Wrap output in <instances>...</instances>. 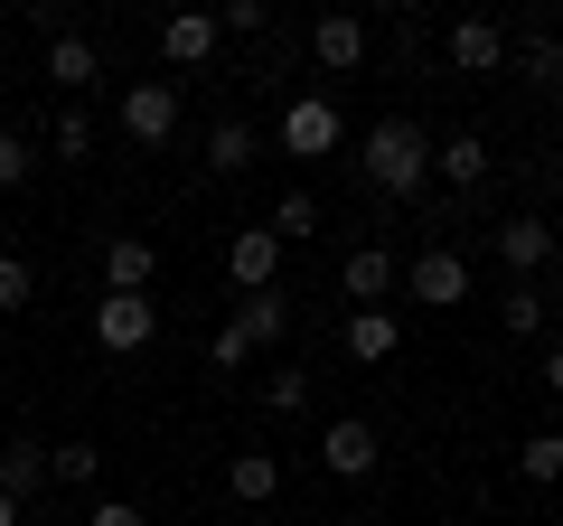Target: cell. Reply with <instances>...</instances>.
<instances>
[{
	"mask_svg": "<svg viewBox=\"0 0 563 526\" xmlns=\"http://www.w3.org/2000/svg\"><path fill=\"white\" fill-rule=\"evenodd\" d=\"M357 169H366V188H376V198L413 207L422 188H432V132H422V122H404V113H385L376 132L357 142Z\"/></svg>",
	"mask_w": 563,
	"mask_h": 526,
	"instance_id": "cell-1",
	"label": "cell"
},
{
	"mask_svg": "<svg viewBox=\"0 0 563 526\" xmlns=\"http://www.w3.org/2000/svg\"><path fill=\"white\" fill-rule=\"evenodd\" d=\"M169 132H179V76H132L122 85V142L169 151Z\"/></svg>",
	"mask_w": 563,
	"mask_h": 526,
	"instance_id": "cell-2",
	"label": "cell"
},
{
	"mask_svg": "<svg viewBox=\"0 0 563 526\" xmlns=\"http://www.w3.org/2000/svg\"><path fill=\"white\" fill-rule=\"evenodd\" d=\"M151 339H161V302L151 292H103L95 302V348L103 358H141Z\"/></svg>",
	"mask_w": 563,
	"mask_h": 526,
	"instance_id": "cell-3",
	"label": "cell"
},
{
	"mask_svg": "<svg viewBox=\"0 0 563 526\" xmlns=\"http://www.w3.org/2000/svg\"><path fill=\"white\" fill-rule=\"evenodd\" d=\"M282 151H291V161H329V151H347L339 103H329V95H291V103H282Z\"/></svg>",
	"mask_w": 563,
	"mask_h": 526,
	"instance_id": "cell-4",
	"label": "cell"
},
{
	"mask_svg": "<svg viewBox=\"0 0 563 526\" xmlns=\"http://www.w3.org/2000/svg\"><path fill=\"white\" fill-rule=\"evenodd\" d=\"M376 461H385V442H376V424H366V414L320 424V470H329V480H366Z\"/></svg>",
	"mask_w": 563,
	"mask_h": 526,
	"instance_id": "cell-5",
	"label": "cell"
},
{
	"mask_svg": "<svg viewBox=\"0 0 563 526\" xmlns=\"http://www.w3.org/2000/svg\"><path fill=\"white\" fill-rule=\"evenodd\" d=\"M404 292H413L422 310H451V302H470V263L451 254V244H422V254L404 263Z\"/></svg>",
	"mask_w": 563,
	"mask_h": 526,
	"instance_id": "cell-6",
	"label": "cell"
},
{
	"mask_svg": "<svg viewBox=\"0 0 563 526\" xmlns=\"http://www.w3.org/2000/svg\"><path fill=\"white\" fill-rule=\"evenodd\" d=\"M225 273H235V292H282V235L273 226H235Z\"/></svg>",
	"mask_w": 563,
	"mask_h": 526,
	"instance_id": "cell-7",
	"label": "cell"
},
{
	"mask_svg": "<svg viewBox=\"0 0 563 526\" xmlns=\"http://www.w3.org/2000/svg\"><path fill=\"white\" fill-rule=\"evenodd\" d=\"M395 283H404V273H395V254H385V244H357V254L339 263V292H347L357 310H385V302H395Z\"/></svg>",
	"mask_w": 563,
	"mask_h": 526,
	"instance_id": "cell-8",
	"label": "cell"
},
{
	"mask_svg": "<svg viewBox=\"0 0 563 526\" xmlns=\"http://www.w3.org/2000/svg\"><path fill=\"white\" fill-rule=\"evenodd\" d=\"M310 57H320L329 76H357V66H366V20H357V10H329V20H310Z\"/></svg>",
	"mask_w": 563,
	"mask_h": 526,
	"instance_id": "cell-9",
	"label": "cell"
},
{
	"mask_svg": "<svg viewBox=\"0 0 563 526\" xmlns=\"http://www.w3.org/2000/svg\"><path fill=\"white\" fill-rule=\"evenodd\" d=\"M498 263L517 273V283H536L544 263H554V226H544V217H507L498 226Z\"/></svg>",
	"mask_w": 563,
	"mask_h": 526,
	"instance_id": "cell-10",
	"label": "cell"
},
{
	"mask_svg": "<svg viewBox=\"0 0 563 526\" xmlns=\"http://www.w3.org/2000/svg\"><path fill=\"white\" fill-rule=\"evenodd\" d=\"M507 66H517V76L536 85L544 103H563V39H544V29H526V39H507Z\"/></svg>",
	"mask_w": 563,
	"mask_h": 526,
	"instance_id": "cell-11",
	"label": "cell"
},
{
	"mask_svg": "<svg viewBox=\"0 0 563 526\" xmlns=\"http://www.w3.org/2000/svg\"><path fill=\"white\" fill-rule=\"evenodd\" d=\"M161 57L198 76V66L217 57V20H207V10H169V20H161Z\"/></svg>",
	"mask_w": 563,
	"mask_h": 526,
	"instance_id": "cell-12",
	"label": "cell"
},
{
	"mask_svg": "<svg viewBox=\"0 0 563 526\" xmlns=\"http://www.w3.org/2000/svg\"><path fill=\"white\" fill-rule=\"evenodd\" d=\"M451 66H461V76H507V29L498 20H461L451 29Z\"/></svg>",
	"mask_w": 563,
	"mask_h": 526,
	"instance_id": "cell-13",
	"label": "cell"
},
{
	"mask_svg": "<svg viewBox=\"0 0 563 526\" xmlns=\"http://www.w3.org/2000/svg\"><path fill=\"white\" fill-rule=\"evenodd\" d=\"M225 329H235L244 348H282V329H291V292H244Z\"/></svg>",
	"mask_w": 563,
	"mask_h": 526,
	"instance_id": "cell-14",
	"label": "cell"
},
{
	"mask_svg": "<svg viewBox=\"0 0 563 526\" xmlns=\"http://www.w3.org/2000/svg\"><path fill=\"white\" fill-rule=\"evenodd\" d=\"M432 179L461 188V198H470V188H488V142H479V132H451V142H432Z\"/></svg>",
	"mask_w": 563,
	"mask_h": 526,
	"instance_id": "cell-15",
	"label": "cell"
},
{
	"mask_svg": "<svg viewBox=\"0 0 563 526\" xmlns=\"http://www.w3.org/2000/svg\"><path fill=\"white\" fill-rule=\"evenodd\" d=\"M38 489H47V442H38V432H10V451H0V498H38Z\"/></svg>",
	"mask_w": 563,
	"mask_h": 526,
	"instance_id": "cell-16",
	"label": "cell"
},
{
	"mask_svg": "<svg viewBox=\"0 0 563 526\" xmlns=\"http://www.w3.org/2000/svg\"><path fill=\"white\" fill-rule=\"evenodd\" d=\"M225 498L235 507H273L282 498V461L273 451H235V461H225Z\"/></svg>",
	"mask_w": 563,
	"mask_h": 526,
	"instance_id": "cell-17",
	"label": "cell"
},
{
	"mask_svg": "<svg viewBox=\"0 0 563 526\" xmlns=\"http://www.w3.org/2000/svg\"><path fill=\"white\" fill-rule=\"evenodd\" d=\"M151 273H161L151 235H113L103 244V292H151Z\"/></svg>",
	"mask_w": 563,
	"mask_h": 526,
	"instance_id": "cell-18",
	"label": "cell"
},
{
	"mask_svg": "<svg viewBox=\"0 0 563 526\" xmlns=\"http://www.w3.org/2000/svg\"><path fill=\"white\" fill-rule=\"evenodd\" d=\"M198 161L217 169V179H235V169H254V161H263V142H254V122H244V113H225L217 132H207V151H198Z\"/></svg>",
	"mask_w": 563,
	"mask_h": 526,
	"instance_id": "cell-19",
	"label": "cell"
},
{
	"mask_svg": "<svg viewBox=\"0 0 563 526\" xmlns=\"http://www.w3.org/2000/svg\"><path fill=\"white\" fill-rule=\"evenodd\" d=\"M395 348H404V320H395V310H347V358H357V366H385Z\"/></svg>",
	"mask_w": 563,
	"mask_h": 526,
	"instance_id": "cell-20",
	"label": "cell"
},
{
	"mask_svg": "<svg viewBox=\"0 0 563 526\" xmlns=\"http://www.w3.org/2000/svg\"><path fill=\"white\" fill-rule=\"evenodd\" d=\"M103 66H95V39H47V85H57V95H85V85H95Z\"/></svg>",
	"mask_w": 563,
	"mask_h": 526,
	"instance_id": "cell-21",
	"label": "cell"
},
{
	"mask_svg": "<svg viewBox=\"0 0 563 526\" xmlns=\"http://www.w3.org/2000/svg\"><path fill=\"white\" fill-rule=\"evenodd\" d=\"M498 329H507V339H544V283H507Z\"/></svg>",
	"mask_w": 563,
	"mask_h": 526,
	"instance_id": "cell-22",
	"label": "cell"
},
{
	"mask_svg": "<svg viewBox=\"0 0 563 526\" xmlns=\"http://www.w3.org/2000/svg\"><path fill=\"white\" fill-rule=\"evenodd\" d=\"M263 226H273L282 244H301V235H320V198H310V188H282V198H273V217H263Z\"/></svg>",
	"mask_w": 563,
	"mask_h": 526,
	"instance_id": "cell-23",
	"label": "cell"
},
{
	"mask_svg": "<svg viewBox=\"0 0 563 526\" xmlns=\"http://www.w3.org/2000/svg\"><path fill=\"white\" fill-rule=\"evenodd\" d=\"M95 470H103L95 442H47V480L57 489H95Z\"/></svg>",
	"mask_w": 563,
	"mask_h": 526,
	"instance_id": "cell-24",
	"label": "cell"
},
{
	"mask_svg": "<svg viewBox=\"0 0 563 526\" xmlns=\"http://www.w3.org/2000/svg\"><path fill=\"white\" fill-rule=\"evenodd\" d=\"M517 470H526L536 489H554V480H563V432H554V424L526 432V442H517Z\"/></svg>",
	"mask_w": 563,
	"mask_h": 526,
	"instance_id": "cell-25",
	"label": "cell"
},
{
	"mask_svg": "<svg viewBox=\"0 0 563 526\" xmlns=\"http://www.w3.org/2000/svg\"><path fill=\"white\" fill-rule=\"evenodd\" d=\"M207 20H217V39H263L273 10H263V0H225V10H207Z\"/></svg>",
	"mask_w": 563,
	"mask_h": 526,
	"instance_id": "cell-26",
	"label": "cell"
},
{
	"mask_svg": "<svg viewBox=\"0 0 563 526\" xmlns=\"http://www.w3.org/2000/svg\"><path fill=\"white\" fill-rule=\"evenodd\" d=\"M57 161H95V113H85V103L57 113Z\"/></svg>",
	"mask_w": 563,
	"mask_h": 526,
	"instance_id": "cell-27",
	"label": "cell"
},
{
	"mask_svg": "<svg viewBox=\"0 0 563 526\" xmlns=\"http://www.w3.org/2000/svg\"><path fill=\"white\" fill-rule=\"evenodd\" d=\"M263 405H273V414H301V405H310V376H301V366L263 376Z\"/></svg>",
	"mask_w": 563,
	"mask_h": 526,
	"instance_id": "cell-28",
	"label": "cell"
},
{
	"mask_svg": "<svg viewBox=\"0 0 563 526\" xmlns=\"http://www.w3.org/2000/svg\"><path fill=\"white\" fill-rule=\"evenodd\" d=\"M29 169H38V151H29V132H0V188H29Z\"/></svg>",
	"mask_w": 563,
	"mask_h": 526,
	"instance_id": "cell-29",
	"label": "cell"
},
{
	"mask_svg": "<svg viewBox=\"0 0 563 526\" xmlns=\"http://www.w3.org/2000/svg\"><path fill=\"white\" fill-rule=\"evenodd\" d=\"M29 292H38V283H29V263L0 254V320H10V310H29Z\"/></svg>",
	"mask_w": 563,
	"mask_h": 526,
	"instance_id": "cell-30",
	"label": "cell"
},
{
	"mask_svg": "<svg viewBox=\"0 0 563 526\" xmlns=\"http://www.w3.org/2000/svg\"><path fill=\"white\" fill-rule=\"evenodd\" d=\"M29 20H38L47 39H76V10H66V0H29Z\"/></svg>",
	"mask_w": 563,
	"mask_h": 526,
	"instance_id": "cell-31",
	"label": "cell"
},
{
	"mask_svg": "<svg viewBox=\"0 0 563 526\" xmlns=\"http://www.w3.org/2000/svg\"><path fill=\"white\" fill-rule=\"evenodd\" d=\"M85 526H151V517H141L132 498H95V517H85Z\"/></svg>",
	"mask_w": 563,
	"mask_h": 526,
	"instance_id": "cell-32",
	"label": "cell"
},
{
	"mask_svg": "<svg viewBox=\"0 0 563 526\" xmlns=\"http://www.w3.org/2000/svg\"><path fill=\"white\" fill-rule=\"evenodd\" d=\"M536 376H544V395L563 405V339H544V366H536Z\"/></svg>",
	"mask_w": 563,
	"mask_h": 526,
	"instance_id": "cell-33",
	"label": "cell"
},
{
	"mask_svg": "<svg viewBox=\"0 0 563 526\" xmlns=\"http://www.w3.org/2000/svg\"><path fill=\"white\" fill-rule=\"evenodd\" d=\"M544 320H563V273H554V283H544Z\"/></svg>",
	"mask_w": 563,
	"mask_h": 526,
	"instance_id": "cell-34",
	"label": "cell"
},
{
	"mask_svg": "<svg viewBox=\"0 0 563 526\" xmlns=\"http://www.w3.org/2000/svg\"><path fill=\"white\" fill-rule=\"evenodd\" d=\"M0 526H20V498H0Z\"/></svg>",
	"mask_w": 563,
	"mask_h": 526,
	"instance_id": "cell-35",
	"label": "cell"
}]
</instances>
